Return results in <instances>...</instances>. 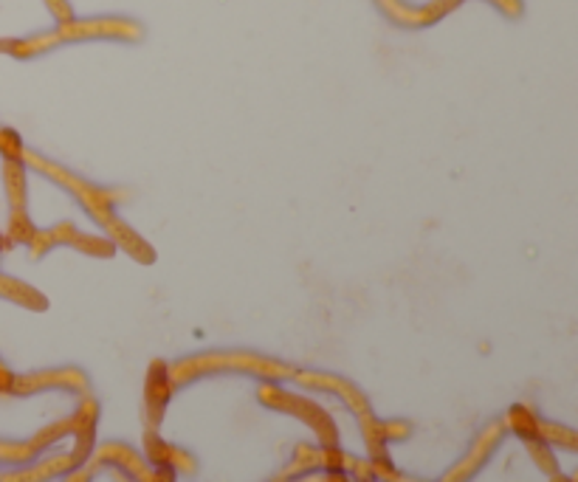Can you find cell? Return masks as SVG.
<instances>
[{"label":"cell","instance_id":"6da1fadb","mask_svg":"<svg viewBox=\"0 0 578 482\" xmlns=\"http://www.w3.org/2000/svg\"><path fill=\"white\" fill-rule=\"evenodd\" d=\"M49 7H51V12H54L62 23L71 21V7L65 3V0H49Z\"/></svg>","mask_w":578,"mask_h":482}]
</instances>
